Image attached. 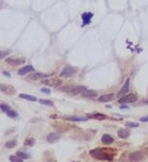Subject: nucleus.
<instances>
[{
	"label": "nucleus",
	"instance_id": "1",
	"mask_svg": "<svg viewBox=\"0 0 148 162\" xmlns=\"http://www.w3.org/2000/svg\"><path fill=\"white\" fill-rule=\"evenodd\" d=\"M90 155H92L94 158L99 160H110V161L113 160V157L109 155L104 149H101V148H95L90 150Z\"/></svg>",
	"mask_w": 148,
	"mask_h": 162
},
{
	"label": "nucleus",
	"instance_id": "2",
	"mask_svg": "<svg viewBox=\"0 0 148 162\" xmlns=\"http://www.w3.org/2000/svg\"><path fill=\"white\" fill-rule=\"evenodd\" d=\"M77 68L75 67H72L70 65H67L63 68V70L61 71L60 73V77H62V78H69V77H72L74 74H75L77 72Z\"/></svg>",
	"mask_w": 148,
	"mask_h": 162
},
{
	"label": "nucleus",
	"instance_id": "3",
	"mask_svg": "<svg viewBox=\"0 0 148 162\" xmlns=\"http://www.w3.org/2000/svg\"><path fill=\"white\" fill-rule=\"evenodd\" d=\"M94 14L92 12H85L81 15V19H82V27L88 26V25L91 23L92 18H93Z\"/></svg>",
	"mask_w": 148,
	"mask_h": 162
},
{
	"label": "nucleus",
	"instance_id": "4",
	"mask_svg": "<svg viewBox=\"0 0 148 162\" xmlns=\"http://www.w3.org/2000/svg\"><path fill=\"white\" fill-rule=\"evenodd\" d=\"M137 101V97L134 94H128L126 96H122L118 99L119 103H134Z\"/></svg>",
	"mask_w": 148,
	"mask_h": 162
},
{
	"label": "nucleus",
	"instance_id": "5",
	"mask_svg": "<svg viewBox=\"0 0 148 162\" xmlns=\"http://www.w3.org/2000/svg\"><path fill=\"white\" fill-rule=\"evenodd\" d=\"M143 157H144V154L141 151H133L129 154V160H131L133 162L140 161L143 159Z\"/></svg>",
	"mask_w": 148,
	"mask_h": 162
},
{
	"label": "nucleus",
	"instance_id": "6",
	"mask_svg": "<svg viewBox=\"0 0 148 162\" xmlns=\"http://www.w3.org/2000/svg\"><path fill=\"white\" fill-rule=\"evenodd\" d=\"M128 90H129V79H127L126 81V83H125V84L122 85V88L120 89V91L118 92V97H122V96H125V94L128 91Z\"/></svg>",
	"mask_w": 148,
	"mask_h": 162
},
{
	"label": "nucleus",
	"instance_id": "7",
	"mask_svg": "<svg viewBox=\"0 0 148 162\" xmlns=\"http://www.w3.org/2000/svg\"><path fill=\"white\" fill-rule=\"evenodd\" d=\"M25 62V59H20V58H7L6 63L12 65V66H19L23 64Z\"/></svg>",
	"mask_w": 148,
	"mask_h": 162
},
{
	"label": "nucleus",
	"instance_id": "8",
	"mask_svg": "<svg viewBox=\"0 0 148 162\" xmlns=\"http://www.w3.org/2000/svg\"><path fill=\"white\" fill-rule=\"evenodd\" d=\"M0 88H1V91L2 92L7 93V94H14L16 92L15 89L12 85H9V84H1Z\"/></svg>",
	"mask_w": 148,
	"mask_h": 162
},
{
	"label": "nucleus",
	"instance_id": "9",
	"mask_svg": "<svg viewBox=\"0 0 148 162\" xmlns=\"http://www.w3.org/2000/svg\"><path fill=\"white\" fill-rule=\"evenodd\" d=\"M59 139H60V135L57 134V133H51V134H49V135L46 136V141H47L49 143H56Z\"/></svg>",
	"mask_w": 148,
	"mask_h": 162
},
{
	"label": "nucleus",
	"instance_id": "10",
	"mask_svg": "<svg viewBox=\"0 0 148 162\" xmlns=\"http://www.w3.org/2000/svg\"><path fill=\"white\" fill-rule=\"evenodd\" d=\"M35 69L32 65H28V66H25L23 68H21L19 71H18V75H21V76H23V75H26L28 73H31V72H34Z\"/></svg>",
	"mask_w": 148,
	"mask_h": 162
},
{
	"label": "nucleus",
	"instance_id": "11",
	"mask_svg": "<svg viewBox=\"0 0 148 162\" xmlns=\"http://www.w3.org/2000/svg\"><path fill=\"white\" fill-rule=\"evenodd\" d=\"M51 75L48 74H43V73H35L29 76V78L31 80H40V79H44V78H48Z\"/></svg>",
	"mask_w": 148,
	"mask_h": 162
},
{
	"label": "nucleus",
	"instance_id": "12",
	"mask_svg": "<svg viewBox=\"0 0 148 162\" xmlns=\"http://www.w3.org/2000/svg\"><path fill=\"white\" fill-rule=\"evenodd\" d=\"M130 135V131L128 129H119L118 131V136L120 139H127Z\"/></svg>",
	"mask_w": 148,
	"mask_h": 162
},
{
	"label": "nucleus",
	"instance_id": "13",
	"mask_svg": "<svg viewBox=\"0 0 148 162\" xmlns=\"http://www.w3.org/2000/svg\"><path fill=\"white\" fill-rule=\"evenodd\" d=\"M81 95L83 97H87V98H92V97H96L98 95L97 91H93V90H86L84 92L81 93Z\"/></svg>",
	"mask_w": 148,
	"mask_h": 162
},
{
	"label": "nucleus",
	"instance_id": "14",
	"mask_svg": "<svg viewBox=\"0 0 148 162\" xmlns=\"http://www.w3.org/2000/svg\"><path fill=\"white\" fill-rule=\"evenodd\" d=\"M114 94L113 93H110V94H105V95H102L98 98V100L100 102H108V101H111L114 99Z\"/></svg>",
	"mask_w": 148,
	"mask_h": 162
},
{
	"label": "nucleus",
	"instance_id": "15",
	"mask_svg": "<svg viewBox=\"0 0 148 162\" xmlns=\"http://www.w3.org/2000/svg\"><path fill=\"white\" fill-rule=\"evenodd\" d=\"M102 143L104 144H112L114 143V138H113V136H111L110 135L105 134L102 136Z\"/></svg>",
	"mask_w": 148,
	"mask_h": 162
},
{
	"label": "nucleus",
	"instance_id": "16",
	"mask_svg": "<svg viewBox=\"0 0 148 162\" xmlns=\"http://www.w3.org/2000/svg\"><path fill=\"white\" fill-rule=\"evenodd\" d=\"M64 119L68 120V121H73V122H84V121H87V118H84V117H75V116H72V117H64Z\"/></svg>",
	"mask_w": 148,
	"mask_h": 162
},
{
	"label": "nucleus",
	"instance_id": "17",
	"mask_svg": "<svg viewBox=\"0 0 148 162\" xmlns=\"http://www.w3.org/2000/svg\"><path fill=\"white\" fill-rule=\"evenodd\" d=\"M20 98H23V99H27V100H30V101H37L38 99L37 97L33 96V95H30V94H25V93H21L19 95Z\"/></svg>",
	"mask_w": 148,
	"mask_h": 162
},
{
	"label": "nucleus",
	"instance_id": "18",
	"mask_svg": "<svg viewBox=\"0 0 148 162\" xmlns=\"http://www.w3.org/2000/svg\"><path fill=\"white\" fill-rule=\"evenodd\" d=\"M88 117L90 118H95V119H98V120H104L107 118L106 115L102 114V113H95L94 115H88Z\"/></svg>",
	"mask_w": 148,
	"mask_h": 162
},
{
	"label": "nucleus",
	"instance_id": "19",
	"mask_svg": "<svg viewBox=\"0 0 148 162\" xmlns=\"http://www.w3.org/2000/svg\"><path fill=\"white\" fill-rule=\"evenodd\" d=\"M9 160H10L11 162H23V159H22L20 156H18L17 154H16V155H11V156L9 157Z\"/></svg>",
	"mask_w": 148,
	"mask_h": 162
},
{
	"label": "nucleus",
	"instance_id": "20",
	"mask_svg": "<svg viewBox=\"0 0 148 162\" xmlns=\"http://www.w3.org/2000/svg\"><path fill=\"white\" fill-rule=\"evenodd\" d=\"M24 144L26 145V146H33V145L35 144V139H33V138H28V139H26V141H25Z\"/></svg>",
	"mask_w": 148,
	"mask_h": 162
},
{
	"label": "nucleus",
	"instance_id": "21",
	"mask_svg": "<svg viewBox=\"0 0 148 162\" xmlns=\"http://www.w3.org/2000/svg\"><path fill=\"white\" fill-rule=\"evenodd\" d=\"M40 103L46 106H53V102L51 100H47V99H40Z\"/></svg>",
	"mask_w": 148,
	"mask_h": 162
},
{
	"label": "nucleus",
	"instance_id": "22",
	"mask_svg": "<svg viewBox=\"0 0 148 162\" xmlns=\"http://www.w3.org/2000/svg\"><path fill=\"white\" fill-rule=\"evenodd\" d=\"M6 114H7L9 117H11V118H16V117H18V113H17L15 110H12V109H10Z\"/></svg>",
	"mask_w": 148,
	"mask_h": 162
},
{
	"label": "nucleus",
	"instance_id": "23",
	"mask_svg": "<svg viewBox=\"0 0 148 162\" xmlns=\"http://www.w3.org/2000/svg\"><path fill=\"white\" fill-rule=\"evenodd\" d=\"M18 156H20L22 159H27V158H30V155L29 154H27V153H25V152H23V151H17V153H16Z\"/></svg>",
	"mask_w": 148,
	"mask_h": 162
},
{
	"label": "nucleus",
	"instance_id": "24",
	"mask_svg": "<svg viewBox=\"0 0 148 162\" xmlns=\"http://www.w3.org/2000/svg\"><path fill=\"white\" fill-rule=\"evenodd\" d=\"M126 126L127 128H136L139 126V124L138 123H133V122H126Z\"/></svg>",
	"mask_w": 148,
	"mask_h": 162
},
{
	"label": "nucleus",
	"instance_id": "25",
	"mask_svg": "<svg viewBox=\"0 0 148 162\" xmlns=\"http://www.w3.org/2000/svg\"><path fill=\"white\" fill-rule=\"evenodd\" d=\"M0 108H1V111L4 112V113H7V112L10 110L9 106H8L7 104H5V103H1V105H0Z\"/></svg>",
	"mask_w": 148,
	"mask_h": 162
},
{
	"label": "nucleus",
	"instance_id": "26",
	"mask_svg": "<svg viewBox=\"0 0 148 162\" xmlns=\"http://www.w3.org/2000/svg\"><path fill=\"white\" fill-rule=\"evenodd\" d=\"M16 146V141H10L6 143V147L8 148H13Z\"/></svg>",
	"mask_w": 148,
	"mask_h": 162
},
{
	"label": "nucleus",
	"instance_id": "27",
	"mask_svg": "<svg viewBox=\"0 0 148 162\" xmlns=\"http://www.w3.org/2000/svg\"><path fill=\"white\" fill-rule=\"evenodd\" d=\"M41 91L44 92V93H46V94H49V93H51V90H48V89H46V88H43V89H41Z\"/></svg>",
	"mask_w": 148,
	"mask_h": 162
},
{
	"label": "nucleus",
	"instance_id": "28",
	"mask_svg": "<svg viewBox=\"0 0 148 162\" xmlns=\"http://www.w3.org/2000/svg\"><path fill=\"white\" fill-rule=\"evenodd\" d=\"M140 121H141V122H148V116L141 117V118H140Z\"/></svg>",
	"mask_w": 148,
	"mask_h": 162
},
{
	"label": "nucleus",
	"instance_id": "29",
	"mask_svg": "<svg viewBox=\"0 0 148 162\" xmlns=\"http://www.w3.org/2000/svg\"><path fill=\"white\" fill-rule=\"evenodd\" d=\"M10 52H11L10 50H9V51H6V52H3V51H2V52H1V58H3V56H6L7 54H9Z\"/></svg>",
	"mask_w": 148,
	"mask_h": 162
},
{
	"label": "nucleus",
	"instance_id": "30",
	"mask_svg": "<svg viewBox=\"0 0 148 162\" xmlns=\"http://www.w3.org/2000/svg\"><path fill=\"white\" fill-rule=\"evenodd\" d=\"M3 74L5 75V76H6V77L10 78V75H9V73H8V72H6V71H3Z\"/></svg>",
	"mask_w": 148,
	"mask_h": 162
},
{
	"label": "nucleus",
	"instance_id": "31",
	"mask_svg": "<svg viewBox=\"0 0 148 162\" xmlns=\"http://www.w3.org/2000/svg\"><path fill=\"white\" fill-rule=\"evenodd\" d=\"M119 108H120V109H126V108H128V107H127V106H125V105H121Z\"/></svg>",
	"mask_w": 148,
	"mask_h": 162
},
{
	"label": "nucleus",
	"instance_id": "32",
	"mask_svg": "<svg viewBox=\"0 0 148 162\" xmlns=\"http://www.w3.org/2000/svg\"><path fill=\"white\" fill-rule=\"evenodd\" d=\"M74 162H75V161H74Z\"/></svg>",
	"mask_w": 148,
	"mask_h": 162
}]
</instances>
